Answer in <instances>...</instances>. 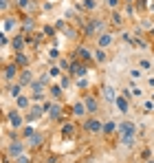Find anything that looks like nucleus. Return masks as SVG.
Instances as JSON below:
<instances>
[{
	"mask_svg": "<svg viewBox=\"0 0 154 163\" xmlns=\"http://www.w3.org/2000/svg\"><path fill=\"white\" fill-rule=\"evenodd\" d=\"M82 9L93 11V9H97V2H95V0H82Z\"/></svg>",
	"mask_w": 154,
	"mask_h": 163,
	"instance_id": "nucleus-19",
	"label": "nucleus"
},
{
	"mask_svg": "<svg viewBox=\"0 0 154 163\" xmlns=\"http://www.w3.org/2000/svg\"><path fill=\"white\" fill-rule=\"evenodd\" d=\"M73 112H75L77 117H82V115H86L88 110H86V106H84V102H77L75 106H73Z\"/></svg>",
	"mask_w": 154,
	"mask_h": 163,
	"instance_id": "nucleus-14",
	"label": "nucleus"
},
{
	"mask_svg": "<svg viewBox=\"0 0 154 163\" xmlns=\"http://www.w3.org/2000/svg\"><path fill=\"white\" fill-rule=\"evenodd\" d=\"M93 58H95L97 62H99V64H106V62H108V55H106L104 49H97V51L93 53Z\"/></svg>",
	"mask_w": 154,
	"mask_h": 163,
	"instance_id": "nucleus-11",
	"label": "nucleus"
},
{
	"mask_svg": "<svg viewBox=\"0 0 154 163\" xmlns=\"http://www.w3.org/2000/svg\"><path fill=\"white\" fill-rule=\"evenodd\" d=\"M82 102H84V106H86V110H88V112H97V106H99V104H97V99H95V97L86 95Z\"/></svg>",
	"mask_w": 154,
	"mask_h": 163,
	"instance_id": "nucleus-4",
	"label": "nucleus"
},
{
	"mask_svg": "<svg viewBox=\"0 0 154 163\" xmlns=\"http://www.w3.org/2000/svg\"><path fill=\"white\" fill-rule=\"evenodd\" d=\"M147 84H150V86L154 88V77H147Z\"/></svg>",
	"mask_w": 154,
	"mask_h": 163,
	"instance_id": "nucleus-38",
	"label": "nucleus"
},
{
	"mask_svg": "<svg viewBox=\"0 0 154 163\" xmlns=\"http://www.w3.org/2000/svg\"><path fill=\"white\" fill-rule=\"evenodd\" d=\"M121 22H123V18H121V15H119V13H117V11H115V13H112V24H117V27H121Z\"/></svg>",
	"mask_w": 154,
	"mask_h": 163,
	"instance_id": "nucleus-27",
	"label": "nucleus"
},
{
	"mask_svg": "<svg viewBox=\"0 0 154 163\" xmlns=\"http://www.w3.org/2000/svg\"><path fill=\"white\" fill-rule=\"evenodd\" d=\"M15 75H18V66H15V64H9L7 69H4V80H7V82H11Z\"/></svg>",
	"mask_w": 154,
	"mask_h": 163,
	"instance_id": "nucleus-7",
	"label": "nucleus"
},
{
	"mask_svg": "<svg viewBox=\"0 0 154 163\" xmlns=\"http://www.w3.org/2000/svg\"><path fill=\"white\" fill-rule=\"evenodd\" d=\"M42 112H44V106H33L31 112L27 115V119H29V121H35V119H40V115H42Z\"/></svg>",
	"mask_w": 154,
	"mask_h": 163,
	"instance_id": "nucleus-6",
	"label": "nucleus"
},
{
	"mask_svg": "<svg viewBox=\"0 0 154 163\" xmlns=\"http://www.w3.org/2000/svg\"><path fill=\"white\" fill-rule=\"evenodd\" d=\"M73 123H64V128H62V134H64V137H68V134H73Z\"/></svg>",
	"mask_w": 154,
	"mask_h": 163,
	"instance_id": "nucleus-24",
	"label": "nucleus"
},
{
	"mask_svg": "<svg viewBox=\"0 0 154 163\" xmlns=\"http://www.w3.org/2000/svg\"><path fill=\"white\" fill-rule=\"evenodd\" d=\"M29 143H31V145H35V148H38V145H42V137H40V134L35 132V134H33V137L29 139Z\"/></svg>",
	"mask_w": 154,
	"mask_h": 163,
	"instance_id": "nucleus-22",
	"label": "nucleus"
},
{
	"mask_svg": "<svg viewBox=\"0 0 154 163\" xmlns=\"http://www.w3.org/2000/svg\"><path fill=\"white\" fill-rule=\"evenodd\" d=\"M20 91H22V84H13V86H9V93H11V97H15V99L20 97Z\"/></svg>",
	"mask_w": 154,
	"mask_h": 163,
	"instance_id": "nucleus-17",
	"label": "nucleus"
},
{
	"mask_svg": "<svg viewBox=\"0 0 154 163\" xmlns=\"http://www.w3.org/2000/svg\"><path fill=\"white\" fill-rule=\"evenodd\" d=\"M33 134H35V128H31V126H27V128H24V137H29V139H31V137H33Z\"/></svg>",
	"mask_w": 154,
	"mask_h": 163,
	"instance_id": "nucleus-29",
	"label": "nucleus"
},
{
	"mask_svg": "<svg viewBox=\"0 0 154 163\" xmlns=\"http://www.w3.org/2000/svg\"><path fill=\"white\" fill-rule=\"evenodd\" d=\"M143 108H145V112H152V110H154V102H145Z\"/></svg>",
	"mask_w": 154,
	"mask_h": 163,
	"instance_id": "nucleus-32",
	"label": "nucleus"
},
{
	"mask_svg": "<svg viewBox=\"0 0 154 163\" xmlns=\"http://www.w3.org/2000/svg\"><path fill=\"white\" fill-rule=\"evenodd\" d=\"M20 154H22V143H20V141L11 143V145H9V156H15V159H18Z\"/></svg>",
	"mask_w": 154,
	"mask_h": 163,
	"instance_id": "nucleus-8",
	"label": "nucleus"
},
{
	"mask_svg": "<svg viewBox=\"0 0 154 163\" xmlns=\"http://www.w3.org/2000/svg\"><path fill=\"white\" fill-rule=\"evenodd\" d=\"M84 128H86V132H99V130H104V123L97 119H88L84 123Z\"/></svg>",
	"mask_w": 154,
	"mask_h": 163,
	"instance_id": "nucleus-2",
	"label": "nucleus"
},
{
	"mask_svg": "<svg viewBox=\"0 0 154 163\" xmlns=\"http://www.w3.org/2000/svg\"><path fill=\"white\" fill-rule=\"evenodd\" d=\"M9 121H11V126H13V128H18V126H22V117L18 115V112H9Z\"/></svg>",
	"mask_w": 154,
	"mask_h": 163,
	"instance_id": "nucleus-13",
	"label": "nucleus"
},
{
	"mask_svg": "<svg viewBox=\"0 0 154 163\" xmlns=\"http://www.w3.org/2000/svg\"><path fill=\"white\" fill-rule=\"evenodd\" d=\"M60 104H44V112H49V115H51V119H57V117H60Z\"/></svg>",
	"mask_w": 154,
	"mask_h": 163,
	"instance_id": "nucleus-3",
	"label": "nucleus"
},
{
	"mask_svg": "<svg viewBox=\"0 0 154 163\" xmlns=\"http://www.w3.org/2000/svg\"><path fill=\"white\" fill-rule=\"evenodd\" d=\"M115 104H117V108L121 110L123 115H125V112H130V104H128V99H125V97H117Z\"/></svg>",
	"mask_w": 154,
	"mask_h": 163,
	"instance_id": "nucleus-9",
	"label": "nucleus"
},
{
	"mask_svg": "<svg viewBox=\"0 0 154 163\" xmlns=\"http://www.w3.org/2000/svg\"><path fill=\"white\" fill-rule=\"evenodd\" d=\"M22 46H24L22 38H15V40H13V49H15V51H22Z\"/></svg>",
	"mask_w": 154,
	"mask_h": 163,
	"instance_id": "nucleus-28",
	"label": "nucleus"
},
{
	"mask_svg": "<svg viewBox=\"0 0 154 163\" xmlns=\"http://www.w3.org/2000/svg\"><path fill=\"white\" fill-rule=\"evenodd\" d=\"M15 104H18V108H27V106H29V99H27V97H18Z\"/></svg>",
	"mask_w": 154,
	"mask_h": 163,
	"instance_id": "nucleus-25",
	"label": "nucleus"
},
{
	"mask_svg": "<svg viewBox=\"0 0 154 163\" xmlns=\"http://www.w3.org/2000/svg\"><path fill=\"white\" fill-rule=\"evenodd\" d=\"M99 29H104V22H101V20H93V22L86 24V33H88V35H93V33L99 31Z\"/></svg>",
	"mask_w": 154,
	"mask_h": 163,
	"instance_id": "nucleus-5",
	"label": "nucleus"
},
{
	"mask_svg": "<svg viewBox=\"0 0 154 163\" xmlns=\"http://www.w3.org/2000/svg\"><path fill=\"white\" fill-rule=\"evenodd\" d=\"M77 55H82L84 60H90V58H93V53H90L88 49H79V51H77Z\"/></svg>",
	"mask_w": 154,
	"mask_h": 163,
	"instance_id": "nucleus-26",
	"label": "nucleus"
},
{
	"mask_svg": "<svg viewBox=\"0 0 154 163\" xmlns=\"http://www.w3.org/2000/svg\"><path fill=\"white\" fill-rule=\"evenodd\" d=\"M152 102H154V93H152Z\"/></svg>",
	"mask_w": 154,
	"mask_h": 163,
	"instance_id": "nucleus-39",
	"label": "nucleus"
},
{
	"mask_svg": "<svg viewBox=\"0 0 154 163\" xmlns=\"http://www.w3.org/2000/svg\"><path fill=\"white\" fill-rule=\"evenodd\" d=\"M117 128H119V126H117V123H115V121H106V123H104V132H106V134H110V132H115V130H117Z\"/></svg>",
	"mask_w": 154,
	"mask_h": 163,
	"instance_id": "nucleus-18",
	"label": "nucleus"
},
{
	"mask_svg": "<svg viewBox=\"0 0 154 163\" xmlns=\"http://www.w3.org/2000/svg\"><path fill=\"white\" fill-rule=\"evenodd\" d=\"M51 95H53V97H60L62 95V86H53L51 88Z\"/></svg>",
	"mask_w": 154,
	"mask_h": 163,
	"instance_id": "nucleus-30",
	"label": "nucleus"
},
{
	"mask_svg": "<svg viewBox=\"0 0 154 163\" xmlns=\"http://www.w3.org/2000/svg\"><path fill=\"white\" fill-rule=\"evenodd\" d=\"M31 91L35 93V95H44V93H42V91H44V84L40 82V80H38V82H33V84H31Z\"/></svg>",
	"mask_w": 154,
	"mask_h": 163,
	"instance_id": "nucleus-16",
	"label": "nucleus"
},
{
	"mask_svg": "<svg viewBox=\"0 0 154 163\" xmlns=\"http://www.w3.org/2000/svg\"><path fill=\"white\" fill-rule=\"evenodd\" d=\"M20 2V7H27V4H29V0H18Z\"/></svg>",
	"mask_w": 154,
	"mask_h": 163,
	"instance_id": "nucleus-37",
	"label": "nucleus"
},
{
	"mask_svg": "<svg viewBox=\"0 0 154 163\" xmlns=\"http://www.w3.org/2000/svg\"><path fill=\"white\" fill-rule=\"evenodd\" d=\"M15 163H29V156H24V154H20L18 159H15Z\"/></svg>",
	"mask_w": 154,
	"mask_h": 163,
	"instance_id": "nucleus-33",
	"label": "nucleus"
},
{
	"mask_svg": "<svg viewBox=\"0 0 154 163\" xmlns=\"http://www.w3.org/2000/svg\"><path fill=\"white\" fill-rule=\"evenodd\" d=\"M130 77H132V80H141V77H143V71L141 69H130Z\"/></svg>",
	"mask_w": 154,
	"mask_h": 163,
	"instance_id": "nucleus-20",
	"label": "nucleus"
},
{
	"mask_svg": "<svg viewBox=\"0 0 154 163\" xmlns=\"http://www.w3.org/2000/svg\"><path fill=\"white\" fill-rule=\"evenodd\" d=\"M147 163H154V161H147Z\"/></svg>",
	"mask_w": 154,
	"mask_h": 163,
	"instance_id": "nucleus-40",
	"label": "nucleus"
},
{
	"mask_svg": "<svg viewBox=\"0 0 154 163\" xmlns=\"http://www.w3.org/2000/svg\"><path fill=\"white\" fill-rule=\"evenodd\" d=\"M68 84H71V80H68V77H64V80H62V88H68Z\"/></svg>",
	"mask_w": 154,
	"mask_h": 163,
	"instance_id": "nucleus-35",
	"label": "nucleus"
},
{
	"mask_svg": "<svg viewBox=\"0 0 154 163\" xmlns=\"http://www.w3.org/2000/svg\"><path fill=\"white\" fill-rule=\"evenodd\" d=\"M108 4H110V7H112V9H115V7H117V4H119V0H108Z\"/></svg>",
	"mask_w": 154,
	"mask_h": 163,
	"instance_id": "nucleus-36",
	"label": "nucleus"
},
{
	"mask_svg": "<svg viewBox=\"0 0 154 163\" xmlns=\"http://www.w3.org/2000/svg\"><path fill=\"white\" fill-rule=\"evenodd\" d=\"M49 75H51V77H57V75H60V69H57V66H51Z\"/></svg>",
	"mask_w": 154,
	"mask_h": 163,
	"instance_id": "nucleus-31",
	"label": "nucleus"
},
{
	"mask_svg": "<svg viewBox=\"0 0 154 163\" xmlns=\"http://www.w3.org/2000/svg\"><path fill=\"white\" fill-rule=\"evenodd\" d=\"M132 95H134V97H141V95H143V91H141V88H136V86H134V88H132Z\"/></svg>",
	"mask_w": 154,
	"mask_h": 163,
	"instance_id": "nucleus-34",
	"label": "nucleus"
},
{
	"mask_svg": "<svg viewBox=\"0 0 154 163\" xmlns=\"http://www.w3.org/2000/svg\"><path fill=\"white\" fill-rule=\"evenodd\" d=\"M134 139H136V137H121V145H125V148H132Z\"/></svg>",
	"mask_w": 154,
	"mask_h": 163,
	"instance_id": "nucleus-21",
	"label": "nucleus"
},
{
	"mask_svg": "<svg viewBox=\"0 0 154 163\" xmlns=\"http://www.w3.org/2000/svg\"><path fill=\"white\" fill-rule=\"evenodd\" d=\"M15 62H18V64H22V66H27V64H29V58H27L24 53H18V58H15Z\"/></svg>",
	"mask_w": 154,
	"mask_h": 163,
	"instance_id": "nucleus-23",
	"label": "nucleus"
},
{
	"mask_svg": "<svg viewBox=\"0 0 154 163\" xmlns=\"http://www.w3.org/2000/svg\"><path fill=\"white\" fill-rule=\"evenodd\" d=\"M104 97L108 102H117V95H115V88L112 86H104Z\"/></svg>",
	"mask_w": 154,
	"mask_h": 163,
	"instance_id": "nucleus-12",
	"label": "nucleus"
},
{
	"mask_svg": "<svg viewBox=\"0 0 154 163\" xmlns=\"http://www.w3.org/2000/svg\"><path fill=\"white\" fill-rule=\"evenodd\" d=\"M112 44V35L110 33H101L99 35V49H106V46H110Z\"/></svg>",
	"mask_w": 154,
	"mask_h": 163,
	"instance_id": "nucleus-10",
	"label": "nucleus"
},
{
	"mask_svg": "<svg viewBox=\"0 0 154 163\" xmlns=\"http://www.w3.org/2000/svg\"><path fill=\"white\" fill-rule=\"evenodd\" d=\"M20 84H22V86H24V84H33V77H31L29 71H22L20 73Z\"/></svg>",
	"mask_w": 154,
	"mask_h": 163,
	"instance_id": "nucleus-15",
	"label": "nucleus"
},
{
	"mask_svg": "<svg viewBox=\"0 0 154 163\" xmlns=\"http://www.w3.org/2000/svg\"><path fill=\"white\" fill-rule=\"evenodd\" d=\"M119 132H121V137H136V126L132 121H121L119 123Z\"/></svg>",
	"mask_w": 154,
	"mask_h": 163,
	"instance_id": "nucleus-1",
	"label": "nucleus"
}]
</instances>
